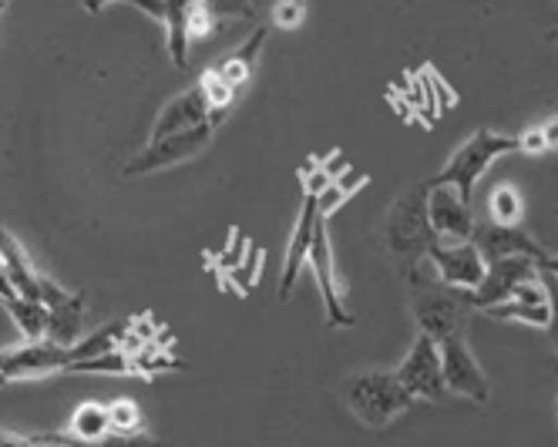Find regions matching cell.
I'll list each match as a JSON object with an SVG mask.
<instances>
[{"label":"cell","instance_id":"cell-8","mask_svg":"<svg viewBox=\"0 0 558 447\" xmlns=\"http://www.w3.org/2000/svg\"><path fill=\"white\" fill-rule=\"evenodd\" d=\"M393 374L414 400H441L448 394L445 374H441V350H437V340H430L427 334L414 337L408 357L401 360V367Z\"/></svg>","mask_w":558,"mask_h":447},{"label":"cell","instance_id":"cell-33","mask_svg":"<svg viewBox=\"0 0 558 447\" xmlns=\"http://www.w3.org/2000/svg\"><path fill=\"white\" fill-rule=\"evenodd\" d=\"M542 279H545V287H548V323H545V330H548L551 350L558 353V282L548 273H542Z\"/></svg>","mask_w":558,"mask_h":447},{"label":"cell","instance_id":"cell-23","mask_svg":"<svg viewBox=\"0 0 558 447\" xmlns=\"http://www.w3.org/2000/svg\"><path fill=\"white\" fill-rule=\"evenodd\" d=\"M4 306L27 340H48V306L41 300H27L17 293V297L4 300Z\"/></svg>","mask_w":558,"mask_h":447},{"label":"cell","instance_id":"cell-44","mask_svg":"<svg viewBox=\"0 0 558 447\" xmlns=\"http://www.w3.org/2000/svg\"><path fill=\"white\" fill-rule=\"evenodd\" d=\"M0 8H8V0H0Z\"/></svg>","mask_w":558,"mask_h":447},{"label":"cell","instance_id":"cell-14","mask_svg":"<svg viewBox=\"0 0 558 447\" xmlns=\"http://www.w3.org/2000/svg\"><path fill=\"white\" fill-rule=\"evenodd\" d=\"M471 242H474L477 253H482L488 263L511 259V256H525V259L542 263V259L548 256V253L538 246V239H532L522 226H498V222L474 226Z\"/></svg>","mask_w":558,"mask_h":447},{"label":"cell","instance_id":"cell-6","mask_svg":"<svg viewBox=\"0 0 558 447\" xmlns=\"http://www.w3.org/2000/svg\"><path fill=\"white\" fill-rule=\"evenodd\" d=\"M468 306L461 300V290H451L445 282H427V287H417L414 293V319L421 334H427L430 340L441 343L445 337L464 334V319H468Z\"/></svg>","mask_w":558,"mask_h":447},{"label":"cell","instance_id":"cell-7","mask_svg":"<svg viewBox=\"0 0 558 447\" xmlns=\"http://www.w3.org/2000/svg\"><path fill=\"white\" fill-rule=\"evenodd\" d=\"M437 350H441L445 390L454 394V397L474 400V403H488V397H492L488 374L482 371V363H477L474 350L468 347L464 334L445 337L441 343H437Z\"/></svg>","mask_w":558,"mask_h":447},{"label":"cell","instance_id":"cell-30","mask_svg":"<svg viewBox=\"0 0 558 447\" xmlns=\"http://www.w3.org/2000/svg\"><path fill=\"white\" fill-rule=\"evenodd\" d=\"M259 269H263V253L250 246L246 259L239 263V266H232V269H229V279L235 282V290L246 297V293H253V287H256V279H259Z\"/></svg>","mask_w":558,"mask_h":447},{"label":"cell","instance_id":"cell-16","mask_svg":"<svg viewBox=\"0 0 558 447\" xmlns=\"http://www.w3.org/2000/svg\"><path fill=\"white\" fill-rule=\"evenodd\" d=\"M203 125H209V101H206L203 88L195 85V88L175 95L162 111H158L155 129H151L148 142L169 138V135H182V132L203 129Z\"/></svg>","mask_w":558,"mask_h":447},{"label":"cell","instance_id":"cell-19","mask_svg":"<svg viewBox=\"0 0 558 447\" xmlns=\"http://www.w3.org/2000/svg\"><path fill=\"white\" fill-rule=\"evenodd\" d=\"M0 259H4V266L11 273V282H14V290L21 297L41 300V276H37V269L31 266L24 246H21V242L8 229H0Z\"/></svg>","mask_w":558,"mask_h":447},{"label":"cell","instance_id":"cell-5","mask_svg":"<svg viewBox=\"0 0 558 447\" xmlns=\"http://www.w3.org/2000/svg\"><path fill=\"white\" fill-rule=\"evenodd\" d=\"M306 266L316 279V290L324 297V310H327V327H337V330H347L353 327V313L347 310L343 303V282L337 276V259H333V242H330V226L327 219L316 222L313 229V242H310V256H306Z\"/></svg>","mask_w":558,"mask_h":447},{"label":"cell","instance_id":"cell-41","mask_svg":"<svg viewBox=\"0 0 558 447\" xmlns=\"http://www.w3.org/2000/svg\"><path fill=\"white\" fill-rule=\"evenodd\" d=\"M108 4H111V0H85V11H88V14H101Z\"/></svg>","mask_w":558,"mask_h":447},{"label":"cell","instance_id":"cell-37","mask_svg":"<svg viewBox=\"0 0 558 447\" xmlns=\"http://www.w3.org/2000/svg\"><path fill=\"white\" fill-rule=\"evenodd\" d=\"M34 437H24L17 431H8V427H0V447H31Z\"/></svg>","mask_w":558,"mask_h":447},{"label":"cell","instance_id":"cell-11","mask_svg":"<svg viewBox=\"0 0 558 447\" xmlns=\"http://www.w3.org/2000/svg\"><path fill=\"white\" fill-rule=\"evenodd\" d=\"M427 222L437 242H468L477 226L471 202H464L454 185H430V182H427Z\"/></svg>","mask_w":558,"mask_h":447},{"label":"cell","instance_id":"cell-15","mask_svg":"<svg viewBox=\"0 0 558 447\" xmlns=\"http://www.w3.org/2000/svg\"><path fill=\"white\" fill-rule=\"evenodd\" d=\"M132 4L166 27V48L175 68H189V11L195 0H132Z\"/></svg>","mask_w":558,"mask_h":447},{"label":"cell","instance_id":"cell-43","mask_svg":"<svg viewBox=\"0 0 558 447\" xmlns=\"http://www.w3.org/2000/svg\"><path fill=\"white\" fill-rule=\"evenodd\" d=\"M31 447H58V444H48V440H34Z\"/></svg>","mask_w":558,"mask_h":447},{"label":"cell","instance_id":"cell-36","mask_svg":"<svg viewBox=\"0 0 558 447\" xmlns=\"http://www.w3.org/2000/svg\"><path fill=\"white\" fill-rule=\"evenodd\" d=\"M518 145H522V152H529V155H542V152H548V142H545L542 125L525 129L522 135H518Z\"/></svg>","mask_w":558,"mask_h":447},{"label":"cell","instance_id":"cell-35","mask_svg":"<svg viewBox=\"0 0 558 447\" xmlns=\"http://www.w3.org/2000/svg\"><path fill=\"white\" fill-rule=\"evenodd\" d=\"M300 179H303V189H306V195H320L333 179L324 172V166H316V161H310V166H303V172H300Z\"/></svg>","mask_w":558,"mask_h":447},{"label":"cell","instance_id":"cell-42","mask_svg":"<svg viewBox=\"0 0 558 447\" xmlns=\"http://www.w3.org/2000/svg\"><path fill=\"white\" fill-rule=\"evenodd\" d=\"M548 40H551V45L558 48V27H555V31H548Z\"/></svg>","mask_w":558,"mask_h":447},{"label":"cell","instance_id":"cell-38","mask_svg":"<svg viewBox=\"0 0 558 447\" xmlns=\"http://www.w3.org/2000/svg\"><path fill=\"white\" fill-rule=\"evenodd\" d=\"M11 297H17V290H14V282H11V273H8L4 259H0V300H11Z\"/></svg>","mask_w":558,"mask_h":447},{"label":"cell","instance_id":"cell-24","mask_svg":"<svg viewBox=\"0 0 558 447\" xmlns=\"http://www.w3.org/2000/svg\"><path fill=\"white\" fill-rule=\"evenodd\" d=\"M129 337V323H108V327L95 330V334H85L77 343H71V357L74 363H82V360H95L101 353H111L125 343Z\"/></svg>","mask_w":558,"mask_h":447},{"label":"cell","instance_id":"cell-25","mask_svg":"<svg viewBox=\"0 0 558 447\" xmlns=\"http://www.w3.org/2000/svg\"><path fill=\"white\" fill-rule=\"evenodd\" d=\"M34 440H48V444H58V447H162L155 437H148L145 431L142 434H105L101 440H77L64 431H51V434H37Z\"/></svg>","mask_w":558,"mask_h":447},{"label":"cell","instance_id":"cell-31","mask_svg":"<svg viewBox=\"0 0 558 447\" xmlns=\"http://www.w3.org/2000/svg\"><path fill=\"white\" fill-rule=\"evenodd\" d=\"M203 8L222 24V21H250L253 11V0H203Z\"/></svg>","mask_w":558,"mask_h":447},{"label":"cell","instance_id":"cell-9","mask_svg":"<svg viewBox=\"0 0 558 447\" xmlns=\"http://www.w3.org/2000/svg\"><path fill=\"white\" fill-rule=\"evenodd\" d=\"M424 259L434 266L437 279H441L445 287L461 290V293L482 287V279L488 273V259L477 253L471 239L468 242H434Z\"/></svg>","mask_w":558,"mask_h":447},{"label":"cell","instance_id":"cell-4","mask_svg":"<svg viewBox=\"0 0 558 447\" xmlns=\"http://www.w3.org/2000/svg\"><path fill=\"white\" fill-rule=\"evenodd\" d=\"M71 347H61L54 340H27L21 347L0 350V387L17 380H41L51 374L71 371Z\"/></svg>","mask_w":558,"mask_h":447},{"label":"cell","instance_id":"cell-21","mask_svg":"<svg viewBox=\"0 0 558 447\" xmlns=\"http://www.w3.org/2000/svg\"><path fill=\"white\" fill-rule=\"evenodd\" d=\"M64 434H71V437H77V440H101L105 434H111L108 403H98V400L82 403V408H77V411L71 414Z\"/></svg>","mask_w":558,"mask_h":447},{"label":"cell","instance_id":"cell-26","mask_svg":"<svg viewBox=\"0 0 558 447\" xmlns=\"http://www.w3.org/2000/svg\"><path fill=\"white\" fill-rule=\"evenodd\" d=\"M488 213H492V222L498 226H518L525 216V202H522V192L514 185H495L492 195H488Z\"/></svg>","mask_w":558,"mask_h":447},{"label":"cell","instance_id":"cell-29","mask_svg":"<svg viewBox=\"0 0 558 447\" xmlns=\"http://www.w3.org/2000/svg\"><path fill=\"white\" fill-rule=\"evenodd\" d=\"M108 418H111V431L114 434H142L145 427V418H142V408L129 397H118L108 403Z\"/></svg>","mask_w":558,"mask_h":447},{"label":"cell","instance_id":"cell-32","mask_svg":"<svg viewBox=\"0 0 558 447\" xmlns=\"http://www.w3.org/2000/svg\"><path fill=\"white\" fill-rule=\"evenodd\" d=\"M216 27H219V21L203 8V0H195L192 11H189V40L209 37V34H216Z\"/></svg>","mask_w":558,"mask_h":447},{"label":"cell","instance_id":"cell-40","mask_svg":"<svg viewBox=\"0 0 558 447\" xmlns=\"http://www.w3.org/2000/svg\"><path fill=\"white\" fill-rule=\"evenodd\" d=\"M538 269L548 273V276H555V282H558V256H545V259L538 263Z\"/></svg>","mask_w":558,"mask_h":447},{"label":"cell","instance_id":"cell-34","mask_svg":"<svg viewBox=\"0 0 558 447\" xmlns=\"http://www.w3.org/2000/svg\"><path fill=\"white\" fill-rule=\"evenodd\" d=\"M306 17V8H303V0H279V4L272 8V21L279 27H300Z\"/></svg>","mask_w":558,"mask_h":447},{"label":"cell","instance_id":"cell-28","mask_svg":"<svg viewBox=\"0 0 558 447\" xmlns=\"http://www.w3.org/2000/svg\"><path fill=\"white\" fill-rule=\"evenodd\" d=\"M482 313L492 319H505V323H525V327H538V330H545V323H548V306H529V303H518V300L495 303Z\"/></svg>","mask_w":558,"mask_h":447},{"label":"cell","instance_id":"cell-2","mask_svg":"<svg viewBox=\"0 0 558 447\" xmlns=\"http://www.w3.org/2000/svg\"><path fill=\"white\" fill-rule=\"evenodd\" d=\"M511 152H522L518 145V135H501V132H492V129H477L468 142L458 145V152L445 161V169L437 172L434 179H427L430 185H454L458 195L464 202H471L474 195V185L482 182V176L488 172V166L501 155H511Z\"/></svg>","mask_w":558,"mask_h":447},{"label":"cell","instance_id":"cell-10","mask_svg":"<svg viewBox=\"0 0 558 447\" xmlns=\"http://www.w3.org/2000/svg\"><path fill=\"white\" fill-rule=\"evenodd\" d=\"M213 125H203V129H192V132H182V135H169V138H158V142H148L129 166L122 169L125 179H135V176H148V172H158V169H169V166H182V161L195 158L203 152L213 138Z\"/></svg>","mask_w":558,"mask_h":447},{"label":"cell","instance_id":"cell-18","mask_svg":"<svg viewBox=\"0 0 558 447\" xmlns=\"http://www.w3.org/2000/svg\"><path fill=\"white\" fill-rule=\"evenodd\" d=\"M266 34H269V27H256V34L250 40H243V45H239L232 55H226V58H219L213 64V71L226 81V85H232L235 92L253 77V68L259 61V51L266 48Z\"/></svg>","mask_w":558,"mask_h":447},{"label":"cell","instance_id":"cell-13","mask_svg":"<svg viewBox=\"0 0 558 447\" xmlns=\"http://www.w3.org/2000/svg\"><path fill=\"white\" fill-rule=\"evenodd\" d=\"M41 303L48 306V340H54L61 347H71L82 340L85 313H88L82 293H68L54 279L41 276Z\"/></svg>","mask_w":558,"mask_h":447},{"label":"cell","instance_id":"cell-22","mask_svg":"<svg viewBox=\"0 0 558 447\" xmlns=\"http://www.w3.org/2000/svg\"><path fill=\"white\" fill-rule=\"evenodd\" d=\"M367 182H371V176L356 172V169H347L343 176H337L320 195H316V213H320V219H330L337 209H343L347 198H353V192H361Z\"/></svg>","mask_w":558,"mask_h":447},{"label":"cell","instance_id":"cell-20","mask_svg":"<svg viewBox=\"0 0 558 447\" xmlns=\"http://www.w3.org/2000/svg\"><path fill=\"white\" fill-rule=\"evenodd\" d=\"M68 374H101V377H145L135 353L129 350H111V353H101L95 360H82V363H71Z\"/></svg>","mask_w":558,"mask_h":447},{"label":"cell","instance_id":"cell-1","mask_svg":"<svg viewBox=\"0 0 558 447\" xmlns=\"http://www.w3.org/2000/svg\"><path fill=\"white\" fill-rule=\"evenodd\" d=\"M343 400H347L350 414L361 424H367L371 431L393 424L414 403V397L401 387L393 371L350 374L343 380Z\"/></svg>","mask_w":558,"mask_h":447},{"label":"cell","instance_id":"cell-12","mask_svg":"<svg viewBox=\"0 0 558 447\" xmlns=\"http://www.w3.org/2000/svg\"><path fill=\"white\" fill-rule=\"evenodd\" d=\"M532 276H538V263L535 259H525V256H511V259L488 263V273L482 279V287L461 293V300H464L468 310H488L495 303L511 300L518 282H525Z\"/></svg>","mask_w":558,"mask_h":447},{"label":"cell","instance_id":"cell-39","mask_svg":"<svg viewBox=\"0 0 558 447\" xmlns=\"http://www.w3.org/2000/svg\"><path fill=\"white\" fill-rule=\"evenodd\" d=\"M542 132H545L548 148H558V114H555V118H548V125H542Z\"/></svg>","mask_w":558,"mask_h":447},{"label":"cell","instance_id":"cell-3","mask_svg":"<svg viewBox=\"0 0 558 447\" xmlns=\"http://www.w3.org/2000/svg\"><path fill=\"white\" fill-rule=\"evenodd\" d=\"M434 232L427 222V182L408 189L384 216V246L397 259H424L434 246Z\"/></svg>","mask_w":558,"mask_h":447},{"label":"cell","instance_id":"cell-17","mask_svg":"<svg viewBox=\"0 0 558 447\" xmlns=\"http://www.w3.org/2000/svg\"><path fill=\"white\" fill-rule=\"evenodd\" d=\"M320 222V213H316V198L306 195L303 198V209L293 229V239L287 246V259H283V279H279V300H287L296 287L300 273L306 269V256H310V242H313V229Z\"/></svg>","mask_w":558,"mask_h":447},{"label":"cell","instance_id":"cell-27","mask_svg":"<svg viewBox=\"0 0 558 447\" xmlns=\"http://www.w3.org/2000/svg\"><path fill=\"white\" fill-rule=\"evenodd\" d=\"M198 88H203V95H206V101H209V125L216 129L219 121H222V114L232 108V101H235V88L232 85H226V81L209 68V71H203V77H198Z\"/></svg>","mask_w":558,"mask_h":447}]
</instances>
